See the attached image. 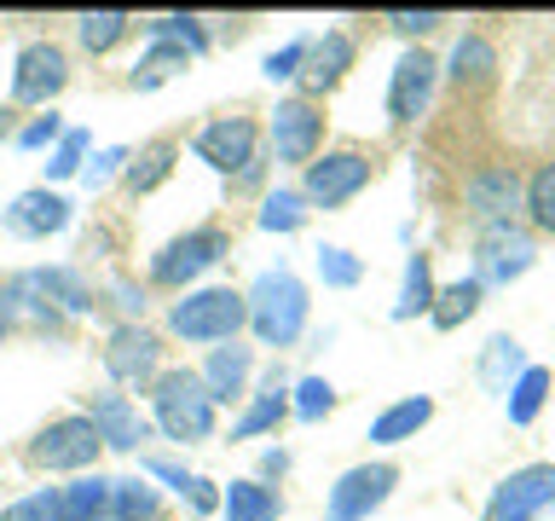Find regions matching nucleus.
<instances>
[{
	"label": "nucleus",
	"instance_id": "f257e3e1",
	"mask_svg": "<svg viewBox=\"0 0 555 521\" xmlns=\"http://www.w3.org/2000/svg\"><path fill=\"white\" fill-rule=\"evenodd\" d=\"M243 302H249V330H255L260 347H295L301 342L312 302H307V284L289 267H267L249 290H243Z\"/></svg>",
	"mask_w": 555,
	"mask_h": 521
},
{
	"label": "nucleus",
	"instance_id": "f03ea898",
	"mask_svg": "<svg viewBox=\"0 0 555 521\" xmlns=\"http://www.w3.org/2000/svg\"><path fill=\"white\" fill-rule=\"evenodd\" d=\"M243 325H249V302H243V290H232V284H197L168 307V336L197 342V347L237 342Z\"/></svg>",
	"mask_w": 555,
	"mask_h": 521
},
{
	"label": "nucleus",
	"instance_id": "7ed1b4c3",
	"mask_svg": "<svg viewBox=\"0 0 555 521\" xmlns=\"http://www.w3.org/2000/svg\"><path fill=\"white\" fill-rule=\"evenodd\" d=\"M215 399H208L203 377L185 371V365H173V371H163L151 382V429H163L168 441L180 446H197L215 434Z\"/></svg>",
	"mask_w": 555,
	"mask_h": 521
},
{
	"label": "nucleus",
	"instance_id": "20e7f679",
	"mask_svg": "<svg viewBox=\"0 0 555 521\" xmlns=\"http://www.w3.org/2000/svg\"><path fill=\"white\" fill-rule=\"evenodd\" d=\"M225 255H232V238H225L220 226H191V232L168 238L163 250L151 255V284L156 290H191L203 272H215Z\"/></svg>",
	"mask_w": 555,
	"mask_h": 521
},
{
	"label": "nucleus",
	"instance_id": "39448f33",
	"mask_svg": "<svg viewBox=\"0 0 555 521\" xmlns=\"http://www.w3.org/2000/svg\"><path fill=\"white\" fill-rule=\"evenodd\" d=\"M191 151H197V163L225 174V180H249L255 168H267V156H260V128L249 116H215L208 128H197Z\"/></svg>",
	"mask_w": 555,
	"mask_h": 521
},
{
	"label": "nucleus",
	"instance_id": "423d86ee",
	"mask_svg": "<svg viewBox=\"0 0 555 521\" xmlns=\"http://www.w3.org/2000/svg\"><path fill=\"white\" fill-rule=\"evenodd\" d=\"M99 434L87 423V411H69V417H52V423L29 441V463L47 469V475H87L99 463Z\"/></svg>",
	"mask_w": 555,
	"mask_h": 521
},
{
	"label": "nucleus",
	"instance_id": "0eeeda50",
	"mask_svg": "<svg viewBox=\"0 0 555 521\" xmlns=\"http://www.w3.org/2000/svg\"><path fill=\"white\" fill-rule=\"evenodd\" d=\"M17 330H29V336H59L64 330V313L52 302L41 267L12 272L7 284H0V336H17Z\"/></svg>",
	"mask_w": 555,
	"mask_h": 521
},
{
	"label": "nucleus",
	"instance_id": "6e6552de",
	"mask_svg": "<svg viewBox=\"0 0 555 521\" xmlns=\"http://www.w3.org/2000/svg\"><path fill=\"white\" fill-rule=\"evenodd\" d=\"M104 371H111L116 389H151L156 377H163V336L139 319L128 325L121 319L111 336H104Z\"/></svg>",
	"mask_w": 555,
	"mask_h": 521
},
{
	"label": "nucleus",
	"instance_id": "1a4fd4ad",
	"mask_svg": "<svg viewBox=\"0 0 555 521\" xmlns=\"http://www.w3.org/2000/svg\"><path fill=\"white\" fill-rule=\"evenodd\" d=\"M520 191H527V180L509 168V163H486L463 180V215L475 232H486V226H509L520 215Z\"/></svg>",
	"mask_w": 555,
	"mask_h": 521
},
{
	"label": "nucleus",
	"instance_id": "9d476101",
	"mask_svg": "<svg viewBox=\"0 0 555 521\" xmlns=\"http://www.w3.org/2000/svg\"><path fill=\"white\" fill-rule=\"evenodd\" d=\"M393 486H399L393 463H353V469H341L336 486H330V498H324V521H371L382 504L393 498Z\"/></svg>",
	"mask_w": 555,
	"mask_h": 521
},
{
	"label": "nucleus",
	"instance_id": "9b49d317",
	"mask_svg": "<svg viewBox=\"0 0 555 521\" xmlns=\"http://www.w3.org/2000/svg\"><path fill=\"white\" fill-rule=\"evenodd\" d=\"M371 180H376V163L364 151H324V156H312V163H307L301 198L312 208H341V203H353Z\"/></svg>",
	"mask_w": 555,
	"mask_h": 521
},
{
	"label": "nucleus",
	"instance_id": "f8f14e48",
	"mask_svg": "<svg viewBox=\"0 0 555 521\" xmlns=\"http://www.w3.org/2000/svg\"><path fill=\"white\" fill-rule=\"evenodd\" d=\"M532 260H538V243H532L527 226L509 220V226H486V232H475V278H480V290L527 278Z\"/></svg>",
	"mask_w": 555,
	"mask_h": 521
},
{
	"label": "nucleus",
	"instance_id": "ddd939ff",
	"mask_svg": "<svg viewBox=\"0 0 555 521\" xmlns=\"http://www.w3.org/2000/svg\"><path fill=\"white\" fill-rule=\"evenodd\" d=\"M267 139H272V156L289 168H307L324 145V111L312 99H278V111L267 122Z\"/></svg>",
	"mask_w": 555,
	"mask_h": 521
},
{
	"label": "nucleus",
	"instance_id": "4468645a",
	"mask_svg": "<svg viewBox=\"0 0 555 521\" xmlns=\"http://www.w3.org/2000/svg\"><path fill=\"white\" fill-rule=\"evenodd\" d=\"M69 87V59L59 41H29L12 59V104H52Z\"/></svg>",
	"mask_w": 555,
	"mask_h": 521
},
{
	"label": "nucleus",
	"instance_id": "2eb2a0df",
	"mask_svg": "<svg viewBox=\"0 0 555 521\" xmlns=\"http://www.w3.org/2000/svg\"><path fill=\"white\" fill-rule=\"evenodd\" d=\"M555 504V463H527L515 475H503L492 486V504H486V521H532Z\"/></svg>",
	"mask_w": 555,
	"mask_h": 521
},
{
	"label": "nucleus",
	"instance_id": "dca6fc26",
	"mask_svg": "<svg viewBox=\"0 0 555 521\" xmlns=\"http://www.w3.org/2000/svg\"><path fill=\"white\" fill-rule=\"evenodd\" d=\"M434 81H440V59H434V52H423V47L399 52V64H393V76H388V122L411 128V122L428 111Z\"/></svg>",
	"mask_w": 555,
	"mask_h": 521
},
{
	"label": "nucleus",
	"instance_id": "f3484780",
	"mask_svg": "<svg viewBox=\"0 0 555 521\" xmlns=\"http://www.w3.org/2000/svg\"><path fill=\"white\" fill-rule=\"evenodd\" d=\"M87 423H93L104 452H139V441H151V417L139 411L128 394H116V389L87 394Z\"/></svg>",
	"mask_w": 555,
	"mask_h": 521
},
{
	"label": "nucleus",
	"instance_id": "a211bd4d",
	"mask_svg": "<svg viewBox=\"0 0 555 521\" xmlns=\"http://www.w3.org/2000/svg\"><path fill=\"white\" fill-rule=\"evenodd\" d=\"M69 215H76V203L64 198V191H52V186H29V191H17L12 208H7V232L12 238H59Z\"/></svg>",
	"mask_w": 555,
	"mask_h": 521
},
{
	"label": "nucleus",
	"instance_id": "6ab92c4d",
	"mask_svg": "<svg viewBox=\"0 0 555 521\" xmlns=\"http://www.w3.org/2000/svg\"><path fill=\"white\" fill-rule=\"evenodd\" d=\"M359 59V47H353V35L347 29H324V35H312V47H307V64H301V81L307 87V99H319L330 93V87H341V76L353 69Z\"/></svg>",
	"mask_w": 555,
	"mask_h": 521
},
{
	"label": "nucleus",
	"instance_id": "aec40b11",
	"mask_svg": "<svg viewBox=\"0 0 555 521\" xmlns=\"http://www.w3.org/2000/svg\"><path fill=\"white\" fill-rule=\"evenodd\" d=\"M289 417V382L284 371H272L260 377V389H249V399H243V411H237V423H232V441H255V434H278V423Z\"/></svg>",
	"mask_w": 555,
	"mask_h": 521
},
{
	"label": "nucleus",
	"instance_id": "412c9836",
	"mask_svg": "<svg viewBox=\"0 0 555 521\" xmlns=\"http://www.w3.org/2000/svg\"><path fill=\"white\" fill-rule=\"evenodd\" d=\"M203 389L215 406H232V399H249V377H255V354L249 347H237V342H220V347H208V359H203Z\"/></svg>",
	"mask_w": 555,
	"mask_h": 521
},
{
	"label": "nucleus",
	"instance_id": "4be33fe9",
	"mask_svg": "<svg viewBox=\"0 0 555 521\" xmlns=\"http://www.w3.org/2000/svg\"><path fill=\"white\" fill-rule=\"evenodd\" d=\"M428 423H434V399L428 394H405V399H393L388 411H376L371 441L376 446H399V441H416Z\"/></svg>",
	"mask_w": 555,
	"mask_h": 521
},
{
	"label": "nucleus",
	"instance_id": "5701e85b",
	"mask_svg": "<svg viewBox=\"0 0 555 521\" xmlns=\"http://www.w3.org/2000/svg\"><path fill=\"white\" fill-rule=\"evenodd\" d=\"M434 260L416 250L405 255V278H399V295H393V325H411V319H428V307H434Z\"/></svg>",
	"mask_w": 555,
	"mask_h": 521
},
{
	"label": "nucleus",
	"instance_id": "b1692460",
	"mask_svg": "<svg viewBox=\"0 0 555 521\" xmlns=\"http://www.w3.org/2000/svg\"><path fill=\"white\" fill-rule=\"evenodd\" d=\"M440 69H446L457 87H492V76H498V47L486 41V35H463Z\"/></svg>",
	"mask_w": 555,
	"mask_h": 521
},
{
	"label": "nucleus",
	"instance_id": "393cba45",
	"mask_svg": "<svg viewBox=\"0 0 555 521\" xmlns=\"http://www.w3.org/2000/svg\"><path fill=\"white\" fill-rule=\"evenodd\" d=\"M220 516L225 521H278L284 498L267 481H232V486H220Z\"/></svg>",
	"mask_w": 555,
	"mask_h": 521
},
{
	"label": "nucleus",
	"instance_id": "a878e982",
	"mask_svg": "<svg viewBox=\"0 0 555 521\" xmlns=\"http://www.w3.org/2000/svg\"><path fill=\"white\" fill-rule=\"evenodd\" d=\"M480 302H486V290H480V278L468 272V278H457V284L434 290L428 325H434V330H457V325H468V319L480 313Z\"/></svg>",
	"mask_w": 555,
	"mask_h": 521
},
{
	"label": "nucleus",
	"instance_id": "bb28decb",
	"mask_svg": "<svg viewBox=\"0 0 555 521\" xmlns=\"http://www.w3.org/2000/svg\"><path fill=\"white\" fill-rule=\"evenodd\" d=\"M173 163H180V145L173 139H151L139 156H128V168H121V180H128L133 198H145V191H156L173 174Z\"/></svg>",
	"mask_w": 555,
	"mask_h": 521
},
{
	"label": "nucleus",
	"instance_id": "cd10ccee",
	"mask_svg": "<svg viewBox=\"0 0 555 521\" xmlns=\"http://www.w3.org/2000/svg\"><path fill=\"white\" fill-rule=\"evenodd\" d=\"M307 220H312V203H307L295 186H272L267 198H260V215H255V226H260V232H278V238L301 232Z\"/></svg>",
	"mask_w": 555,
	"mask_h": 521
},
{
	"label": "nucleus",
	"instance_id": "c85d7f7f",
	"mask_svg": "<svg viewBox=\"0 0 555 521\" xmlns=\"http://www.w3.org/2000/svg\"><path fill=\"white\" fill-rule=\"evenodd\" d=\"M550 389H555V377L544 371V365H527V371L509 382V394H503V406H509V423H515V429L538 423V411H544Z\"/></svg>",
	"mask_w": 555,
	"mask_h": 521
},
{
	"label": "nucleus",
	"instance_id": "c756f323",
	"mask_svg": "<svg viewBox=\"0 0 555 521\" xmlns=\"http://www.w3.org/2000/svg\"><path fill=\"white\" fill-rule=\"evenodd\" d=\"M64 493V521H111V475H76Z\"/></svg>",
	"mask_w": 555,
	"mask_h": 521
},
{
	"label": "nucleus",
	"instance_id": "7c9ffc66",
	"mask_svg": "<svg viewBox=\"0 0 555 521\" xmlns=\"http://www.w3.org/2000/svg\"><path fill=\"white\" fill-rule=\"evenodd\" d=\"M527 371V354H520V342L515 336H492L486 342V354H480V382L492 394H509V382Z\"/></svg>",
	"mask_w": 555,
	"mask_h": 521
},
{
	"label": "nucleus",
	"instance_id": "2f4dec72",
	"mask_svg": "<svg viewBox=\"0 0 555 521\" xmlns=\"http://www.w3.org/2000/svg\"><path fill=\"white\" fill-rule=\"evenodd\" d=\"M145 41H173V47H185L191 59H203L215 35L203 29V17H191V12H168V17H145Z\"/></svg>",
	"mask_w": 555,
	"mask_h": 521
},
{
	"label": "nucleus",
	"instance_id": "473e14b6",
	"mask_svg": "<svg viewBox=\"0 0 555 521\" xmlns=\"http://www.w3.org/2000/svg\"><path fill=\"white\" fill-rule=\"evenodd\" d=\"M180 69H191V52H185V47H173V41H151V47H145V59L133 64V87H139V93H151V87L173 81Z\"/></svg>",
	"mask_w": 555,
	"mask_h": 521
},
{
	"label": "nucleus",
	"instance_id": "72a5a7b5",
	"mask_svg": "<svg viewBox=\"0 0 555 521\" xmlns=\"http://www.w3.org/2000/svg\"><path fill=\"white\" fill-rule=\"evenodd\" d=\"M156 510H163V493L145 475L111 481V521H156Z\"/></svg>",
	"mask_w": 555,
	"mask_h": 521
},
{
	"label": "nucleus",
	"instance_id": "f704fd0d",
	"mask_svg": "<svg viewBox=\"0 0 555 521\" xmlns=\"http://www.w3.org/2000/svg\"><path fill=\"white\" fill-rule=\"evenodd\" d=\"M47 278V290H52V302H59V313L69 319V313H93V284L81 278V267H41Z\"/></svg>",
	"mask_w": 555,
	"mask_h": 521
},
{
	"label": "nucleus",
	"instance_id": "c9c22d12",
	"mask_svg": "<svg viewBox=\"0 0 555 521\" xmlns=\"http://www.w3.org/2000/svg\"><path fill=\"white\" fill-rule=\"evenodd\" d=\"M520 208L532 215L538 232H550L555 238V163H538L527 174V191H520Z\"/></svg>",
	"mask_w": 555,
	"mask_h": 521
},
{
	"label": "nucleus",
	"instance_id": "e433bc0d",
	"mask_svg": "<svg viewBox=\"0 0 555 521\" xmlns=\"http://www.w3.org/2000/svg\"><path fill=\"white\" fill-rule=\"evenodd\" d=\"M128 29H133L128 12H81L76 17V41L87 52H111L116 41H128Z\"/></svg>",
	"mask_w": 555,
	"mask_h": 521
},
{
	"label": "nucleus",
	"instance_id": "4c0bfd02",
	"mask_svg": "<svg viewBox=\"0 0 555 521\" xmlns=\"http://www.w3.org/2000/svg\"><path fill=\"white\" fill-rule=\"evenodd\" d=\"M330 411H336V389H330L324 377H301L289 389V417H301V423H324Z\"/></svg>",
	"mask_w": 555,
	"mask_h": 521
},
{
	"label": "nucleus",
	"instance_id": "58836bf2",
	"mask_svg": "<svg viewBox=\"0 0 555 521\" xmlns=\"http://www.w3.org/2000/svg\"><path fill=\"white\" fill-rule=\"evenodd\" d=\"M312 267H319L324 290H353L359 278H364V260L353 250H341V243H324V250L312 255Z\"/></svg>",
	"mask_w": 555,
	"mask_h": 521
},
{
	"label": "nucleus",
	"instance_id": "ea45409f",
	"mask_svg": "<svg viewBox=\"0 0 555 521\" xmlns=\"http://www.w3.org/2000/svg\"><path fill=\"white\" fill-rule=\"evenodd\" d=\"M87 156H93V139H87V128H64V139L52 145L47 180H76V174L87 168Z\"/></svg>",
	"mask_w": 555,
	"mask_h": 521
},
{
	"label": "nucleus",
	"instance_id": "a19ab883",
	"mask_svg": "<svg viewBox=\"0 0 555 521\" xmlns=\"http://www.w3.org/2000/svg\"><path fill=\"white\" fill-rule=\"evenodd\" d=\"M0 521H64V493L59 486H35L29 498H12Z\"/></svg>",
	"mask_w": 555,
	"mask_h": 521
},
{
	"label": "nucleus",
	"instance_id": "79ce46f5",
	"mask_svg": "<svg viewBox=\"0 0 555 521\" xmlns=\"http://www.w3.org/2000/svg\"><path fill=\"white\" fill-rule=\"evenodd\" d=\"M128 156H133L128 145H104V151H93V156H87V168H81V186H87V191H104L121 168H128Z\"/></svg>",
	"mask_w": 555,
	"mask_h": 521
},
{
	"label": "nucleus",
	"instance_id": "37998d69",
	"mask_svg": "<svg viewBox=\"0 0 555 521\" xmlns=\"http://www.w3.org/2000/svg\"><path fill=\"white\" fill-rule=\"evenodd\" d=\"M307 47H312V35H301V41H289V47H278V52H267V81H295L301 76V64H307Z\"/></svg>",
	"mask_w": 555,
	"mask_h": 521
},
{
	"label": "nucleus",
	"instance_id": "c03bdc74",
	"mask_svg": "<svg viewBox=\"0 0 555 521\" xmlns=\"http://www.w3.org/2000/svg\"><path fill=\"white\" fill-rule=\"evenodd\" d=\"M59 139H64V116L47 111V116H29L17 128V151H41V145H59Z\"/></svg>",
	"mask_w": 555,
	"mask_h": 521
},
{
	"label": "nucleus",
	"instance_id": "a18cd8bd",
	"mask_svg": "<svg viewBox=\"0 0 555 521\" xmlns=\"http://www.w3.org/2000/svg\"><path fill=\"white\" fill-rule=\"evenodd\" d=\"M139 469H145V481H163V486H173V493L185 498V486H191V469H185V463H173V458H156V452H145V458H139Z\"/></svg>",
	"mask_w": 555,
	"mask_h": 521
},
{
	"label": "nucleus",
	"instance_id": "49530a36",
	"mask_svg": "<svg viewBox=\"0 0 555 521\" xmlns=\"http://www.w3.org/2000/svg\"><path fill=\"white\" fill-rule=\"evenodd\" d=\"M185 504H191V516H215V510H220V481L191 475V486H185Z\"/></svg>",
	"mask_w": 555,
	"mask_h": 521
},
{
	"label": "nucleus",
	"instance_id": "de8ad7c7",
	"mask_svg": "<svg viewBox=\"0 0 555 521\" xmlns=\"http://www.w3.org/2000/svg\"><path fill=\"white\" fill-rule=\"evenodd\" d=\"M111 302L128 313V325H139V313H145V290H139L133 278H111Z\"/></svg>",
	"mask_w": 555,
	"mask_h": 521
},
{
	"label": "nucleus",
	"instance_id": "09e8293b",
	"mask_svg": "<svg viewBox=\"0 0 555 521\" xmlns=\"http://www.w3.org/2000/svg\"><path fill=\"white\" fill-rule=\"evenodd\" d=\"M446 17L440 12H388V29H399V35H434Z\"/></svg>",
	"mask_w": 555,
	"mask_h": 521
},
{
	"label": "nucleus",
	"instance_id": "8fccbe9b",
	"mask_svg": "<svg viewBox=\"0 0 555 521\" xmlns=\"http://www.w3.org/2000/svg\"><path fill=\"white\" fill-rule=\"evenodd\" d=\"M278 475H289V452L284 446H272L267 458H260V475L255 481H278Z\"/></svg>",
	"mask_w": 555,
	"mask_h": 521
}]
</instances>
